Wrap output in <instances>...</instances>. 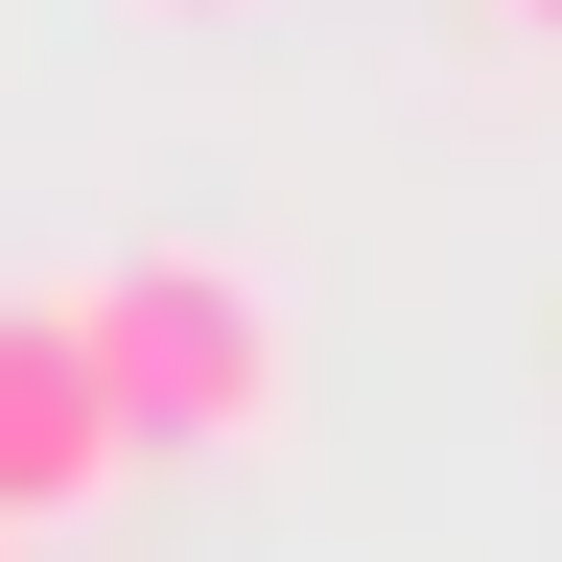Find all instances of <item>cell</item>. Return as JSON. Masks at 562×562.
I'll use <instances>...</instances> for the list:
<instances>
[{
	"label": "cell",
	"instance_id": "cell-1",
	"mask_svg": "<svg viewBox=\"0 0 562 562\" xmlns=\"http://www.w3.org/2000/svg\"><path fill=\"white\" fill-rule=\"evenodd\" d=\"M70 328H94V375L140 398V446H281V422H305L281 281H258V258H211V235L94 258V281H70Z\"/></svg>",
	"mask_w": 562,
	"mask_h": 562
},
{
	"label": "cell",
	"instance_id": "cell-2",
	"mask_svg": "<svg viewBox=\"0 0 562 562\" xmlns=\"http://www.w3.org/2000/svg\"><path fill=\"white\" fill-rule=\"evenodd\" d=\"M117 469H140V398L94 375L70 281H47V305H0V539H70V516H117Z\"/></svg>",
	"mask_w": 562,
	"mask_h": 562
},
{
	"label": "cell",
	"instance_id": "cell-4",
	"mask_svg": "<svg viewBox=\"0 0 562 562\" xmlns=\"http://www.w3.org/2000/svg\"><path fill=\"white\" fill-rule=\"evenodd\" d=\"M492 24H516V47H562V0H492Z\"/></svg>",
	"mask_w": 562,
	"mask_h": 562
},
{
	"label": "cell",
	"instance_id": "cell-3",
	"mask_svg": "<svg viewBox=\"0 0 562 562\" xmlns=\"http://www.w3.org/2000/svg\"><path fill=\"white\" fill-rule=\"evenodd\" d=\"M140 24H258V0H140Z\"/></svg>",
	"mask_w": 562,
	"mask_h": 562
}]
</instances>
